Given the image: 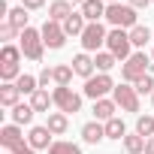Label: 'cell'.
I'll list each match as a JSON object with an SVG mask.
<instances>
[{"label": "cell", "instance_id": "5bb4252c", "mask_svg": "<svg viewBox=\"0 0 154 154\" xmlns=\"http://www.w3.org/2000/svg\"><path fill=\"white\" fill-rule=\"evenodd\" d=\"M18 97H21V91H18L15 82H3V85H0V106L15 109L18 106Z\"/></svg>", "mask_w": 154, "mask_h": 154}, {"label": "cell", "instance_id": "1f68e13d", "mask_svg": "<svg viewBox=\"0 0 154 154\" xmlns=\"http://www.w3.org/2000/svg\"><path fill=\"white\" fill-rule=\"evenodd\" d=\"M18 75H21L18 63H0V79L3 82H18Z\"/></svg>", "mask_w": 154, "mask_h": 154}, {"label": "cell", "instance_id": "7c38bea8", "mask_svg": "<svg viewBox=\"0 0 154 154\" xmlns=\"http://www.w3.org/2000/svg\"><path fill=\"white\" fill-rule=\"evenodd\" d=\"M94 69H97V63H94V57H91L88 51H82V54H75V57H72V72H75V75H82L85 82L94 75Z\"/></svg>", "mask_w": 154, "mask_h": 154}, {"label": "cell", "instance_id": "2e32d148", "mask_svg": "<svg viewBox=\"0 0 154 154\" xmlns=\"http://www.w3.org/2000/svg\"><path fill=\"white\" fill-rule=\"evenodd\" d=\"M115 109H118V103L109 100V97L94 100V115H97V121H112V118H115Z\"/></svg>", "mask_w": 154, "mask_h": 154}, {"label": "cell", "instance_id": "e575fe53", "mask_svg": "<svg viewBox=\"0 0 154 154\" xmlns=\"http://www.w3.org/2000/svg\"><path fill=\"white\" fill-rule=\"evenodd\" d=\"M15 33H18V30H15V27H12V24H6V21H3V27H0V39H3V42H6V45H9V39H12V36H15Z\"/></svg>", "mask_w": 154, "mask_h": 154}, {"label": "cell", "instance_id": "d6986e66", "mask_svg": "<svg viewBox=\"0 0 154 154\" xmlns=\"http://www.w3.org/2000/svg\"><path fill=\"white\" fill-rule=\"evenodd\" d=\"M27 18H30V15H27V9H24V6H15V9H9L6 24H12V27L21 33V30H27Z\"/></svg>", "mask_w": 154, "mask_h": 154}, {"label": "cell", "instance_id": "e0dca14e", "mask_svg": "<svg viewBox=\"0 0 154 154\" xmlns=\"http://www.w3.org/2000/svg\"><path fill=\"white\" fill-rule=\"evenodd\" d=\"M85 27H88V21H85L82 12H72V15L63 21V33H66V36H82Z\"/></svg>", "mask_w": 154, "mask_h": 154}, {"label": "cell", "instance_id": "ba28073f", "mask_svg": "<svg viewBox=\"0 0 154 154\" xmlns=\"http://www.w3.org/2000/svg\"><path fill=\"white\" fill-rule=\"evenodd\" d=\"M112 100H115L124 112H139V94H136V88H130V85H115Z\"/></svg>", "mask_w": 154, "mask_h": 154}, {"label": "cell", "instance_id": "3957f363", "mask_svg": "<svg viewBox=\"0 0 154 154\" xmlns=\"http://www.w3.org/2000/svg\"><path fill=\"white\" fill-rule=\"evenodd\" d=\"M18 45H21V54L24 57H30V60H42V48H45V42H42V30H33V27H27V30H21L18 33Z\"/></svg>", "mask_w": 154, "mask_h": 154}, {"label": "cell", "instance_id": "8d00e7d4", "mask_svg": "<svg viewBox=\"0 0 154 154\" xmlns=\"http://www.w3.org/2000/svg\"><path fill=\"white\" fill-rule=\"evenodd\" d=\"M12 154H36V148H30V145H27V142H24V145H21V148H15V151H12Z\"/></svg>", "mask_w": 154, "mask_h": 154}, {"label": "cell", "instance_id": "4dcf8cb0", "mask_svg": "<svg viewBox=\"0 0 154 154\" xmlns=\"http://www.w3.org/2000/svg\"><path fill=\"white\" fill-rule=\"evenodd\" d=\"M21 60V45H3V51H0V63H18Z\"/></svg>", "mask_w": 154, "mask_h": 154}, {"label": "cell", "instance_id": "f1b7e54d", "mask_svg": "<svg viewBox=\"0 0 154 154\" xmlns=\"http://www.w3.org/2000/svg\"><path fill=\"white\" fill-rule=\"evenodd\" d=\"M48 154H82V148L75 145V142H66V139H57L51 148H48Z\"/></svg>", "mask_w": 154, "mask_h": 154}, {"label": "cell", "instance_id": "8fae6325", "mask_svg": "<svg viewBox=\"0 0 154 154\" xmlns=\"http://www.w3.org/2000/svg\"><path fill=\"white\" fill-rule=\"evenodd\" d=\"M51 136H54V133H51L48 127H30V136H27V145H30V148H36V151H42V148L48 151V148L54 145V142H51Z\"/></svg>", "mask_w": 154, "mask_h": 154}, {"label": "cell", "instance_id": "4316f807", "mask_svg": "<svg viewBox=\"0 0 154 154\" xmlns=\"http://www.w3.org/2000/svg\"><path fill=\"white\" fill-rule=\"evenodd\" d=\"M94 63H97L100 72H109V69L118 63V57H115L112 51H97V54H94Z\"/></svg>", "mask_w": 154, "mask_h": 154}, {"label": "cell", "instance_id": "44dd1931", "mask_svg": "<svg viewBox=\"0 0 154 154\" xmlns=\"http://www.w3.org/2000/svg\"><path fill=\"white\" fill-rule=\"evenodd\" d=\"M33 106L30 103H18L15 109H12V124H18V127H24V124H30L33 121Z\"/></svg>", "mask_w": 154, "mask_h": 154}, {"label": "cell", "instance_id": "d4e9b609", "mask_svg": "<svg viewBox=\"0 0 154 154\" xmlns=\"http://www.w3.org/2000/svg\"><path fill=\"white\" fill-rule=\"evenodd\" d=\"M15 85H18V91H21V94H30V97L39 91V79H33V75H27V72H21V75H18V82H15Z\"/></svg>", "mask_w": 154, "mask_h": 154}, {"label": "cell", "instance_id": "74e56055", "mask_svg": "<svg viewBox=\"0 0 154 154\" xmlns=\"http://www.w3.org/2000/svg\"><path fill=\"white\" fill-rule=\"evenodd\" d=\"M127 3H130L133 9H142V6H148V3H151V0H127Z\"/></svg>", "mask_w": 154, "mask_h": 154}, {"label": "cell", "instance_id": "277c9868", "mask_svg": "<svg viewBox=\"0 0 154 154\" xmlns=\"http://www.w3.org/2000/svg\"><path fill=\"white\" fill-rule=\"evenodd\" d=\"M130 48H133L130 30H121V27L109 30V36H106V51H112L118 60H127V57H130Z\"/></svg>", "mask_w": 154, "mask_h": 154}, {"label": "cell", "instance_id": "ab89813d", "mask_svg": "<svg viewBox=\"0 0 154 154\" xmlns=\"http://www.w3.org/2000/svg\"><path fill=\"white\" fill-rule=\"evenodd\" d=\"M69 3H85V0H69Z\"/></svg>", "mask_w": 154, "mask_h": 154}, {"label": "cell", "instance_id": "52a82bcc", "mask_svg": "<svg viewBox=\"0 0 154 154\" xmlns=\"http://www.w3.org/2000/svg\"><path fill=\"white\" fill-rule=\"evenodd\" d=\"M106 36H109V30H106L100 21H88V27H85V33H82L85 51H97L100 45H106Z\"/></svg>", "mask_w": 154, "mask_h": 154}, {"label": "cell", "instance_id": "d590c367", "mask_svg": "<svg viewBox=\"0 0 154 154\" xmlns=\"http://www.w3.org/2000/svg\"><path fill=\"white\" fill-rule=\"evenodd\" d=\"M21 6H24V9H42L45 0H21Z\"/></svg>", "mask_w": 154, "mask_h": 154}, {"label": "cell", "instance_id": "836d02e7", "mask_svg": "<svg viewBox=\"0 0 154 154\" xmlns=\"http://www.w3.org/2000/svg\"><path fill=\"white\" fill-rule=\"evenodd\" d=\"M36 79H39V88H48V82H54V66H42Z\"/></svg>", "mask_w": 154, "mask_h": 154}, {"label": "cell", "instance_id": "30bf717a", "mask_svg": "<svg viewBox=\"0 0 154 154\" xmlns=\"http://www.w3.org/2000/svg\"><path fill=\"white\" fill-rule=\"evenodd\" d=\"M0 145H3L6 151H15L24 145V136H21V127L18 124H6V127H0Z\"/></svg>", "mask_w": 154, "mask_h": 154}, {"label": "cell", "instance_id": "7a4b0ae2", "mask_svg": "<svg viewBox=\"0 0 154 154\" xmlns=\"http://www.w3.org/2000/svg\"><path fill=\"white\" fill-rule=\"evenodd\" d=\"M106 21L115 24V27H121V30H124V27L133 30V27L139 24V21H136V9H133L130 3H109V6H106Z\"/></svg>", "mask_w": 154, "mask_h": 154}, {"label": "cell", "instance_id": "f35d334b", "mask_svg": "<svg viewBox=\"0 0 154 154\" xmlns=\"http://www.w3.org/2000/svg\"><path fill=\"white\" fill-rule=\"evenodd\" d=\"M145 154H154V136H151V139H145Z\"/></svg>", "mask_w": 154, "mask_h": 154}, {"label": "cell", "instance_id": "7bdbcfd3", "mask_svg": "<svg viewBox=\"0 0 154 154\" xmlns=\"http://www.w3.org/2000/svg\"><path fill=\"white\" fill-rule=\"evenodd\" d=\"M151 3H154V0H151Z\"/></svg>", "mask_w": 154, "mask_h": 154}, {"label": "cell", "instance_id": "603a6c76", "mask_svg": "<svg viewBox=\"0 0 154 154\" xmlns=\"http://www.w3.org/2000/svg\"><path fill=\"white\" fill-rule=\"evenodd\" d=\"M124 136H127V127H124L121 118L106 121V139H118V142H124Z\"/></svg>", "mask_w": 154, "mask_h": 154}, {"label": "cell", "instance_id": "83f0119b", "mask_svg": "<svg viewBox=\"0 0 154 154\" xmlns=\"http://www.w3.org/2000/svg\"><path fill=\"white\" fill-rule=\"evenodd\" d=\"M136 133H139L142 139H151V136H154V118H151V115H139V118H136Z\"/></svg>", "mask_w": 154, "mask_h": 154}, {"label": "cell", "instance_id": "d6a6232c", "mask_svg": "<svg viewBox=\"0 0 154 154\" xmlns=\"http://www.w3.org/2000/svg\"><path fill=\"white\" fill-rule=\"evenodd\" d=\"M133 88H136V94H154V79H151V72L142 75V79H139Z\"/></svg>", "mask_w": 154, "mask_h": 154}, {"label": "cell", "instance_id": "5b68a950", "mask_svg": "<svg viewBox=\"0 0 154 154\" xmlns=\"http://www.w3.org/2000/svg\"><path fill=\"white\" fill-rule=\"evenodd\" d=\"M51 97H54L57 112H63V115H75V112L82 109V97L75 94L72 88H54V91H51Z\"/></svg>", "mask_w": 154, "mask_h": 154}, {"label": "cell", "instance_id": "9c48e42d", "mask_svg": "<svg viewBox=\"0 0 154 154\" xmlns=\"http://www.w3.org/2000/svg\"><path fill=\"white\" fill-rule=\"evenodd\" d=\"M42 42H45L48 48H63V42H66L63 24H60V21H51V18H45V24H42Z\"/></svg>", "mask_w": 154, "mask_h": 154}, {"label": "cell", "instance_id": "484cf974", "mask_svg": "<svg viewBox=\"0 0 154 154\" xmlns=\"http://www.w3.org/2000/svg\"><path fill=\"white\" fill-rule=\"evenodd\" d=\"M148 39H151V30H148L145 24H136V27L130 30V42H133V45L145 48V45H148Z\"/></svg>", "mask_w": 154, "mask_h": 154}, {"label": "cell", "instance_id": "8992f818", "mask_svg": "<svg viewBox=\"0 0 154 154\" xmlns=\"http://www.w3.org/2000/svg\"><path fill=\"white\" fill-rule=\"evenodd\" d=\"M109 91H115V82L109 72H100V75H91V79L85 82V97L91 100H103Z\"/></svg>", "mask_w": 154, "mask_h": 154}, {"label": "cell", "instance_id": "6da1fadb", "mask_svg": "<svg viewBox=\"0 0 154 154\" xmlns=\"http://www.w3.org/2000/svg\"><path fill=\"white\" fill-rule=\"evenodd\" d=\"M148 66H151V60H148V54L145 51H136V54H130L124 63H121V79L130 85H136L139 79H142V75H148Z\"/></svg>", "mask_w": 154, "mask_h": 154}, {"label": "cell", "instance_id": "cb8c5ba5", "mask_svg": "<svg viewBox=\"0 0 154 154\" xmlns=\"http://www.w3.org/2000/svg\"><path fill=\"white\" fill-rule=\"evenodd\" d=\"M124 148H127V154H145V139L139 133H127L124 136Z\"/></svg>", "mask_w": 154, "mask_h": 154}, {"label": "cell", "instance_id": "ac0fdd59", "mask_svg": "<svg viewBox=\"0 0 154 154\" xmlns=\"http://www.w3.org/2000/svg\"><path fill=\"white\" fill-rule=\"evenodd\" d=\"M69 15H72V3H69V0H54V3L48 6V18L51 21H60L63 24Z\"/></svg>", "mask_w": 154, "mask_h": 154}, {"label": "cell", "instance_id": "f546056e", "mask_svg": "<svg viewBox=\"0 0 154 154\" xmlns=\"http://www.w3.org/2000/svg\"><path fill=\"white\" fill-rule=\"evenodd\" d=\"M69 79H72V66H66V63L54 66V85L57 88H69Z\"/></svg>", "mask_w": 154, "mask_h": 154}, {"label": "cell", "instance_id": "4fadbf2b", "mask_svg": "<svg viewBox=\"0 0 154 154\" xmlns=\"http://www.w3.org/2000/svg\"><path fill=\"white\" fill-rule=\"evenodd\" d=\"M82 139H85L88 145L103 142V139H106V124H100V121H88V124L82 127Z\"/></svg>", "mask_w": 154, "mask_h": 154}, {"label": "cell", "instance_id": "b9f144b4", "mask_svg": "<svg viewBox=\"0 0 154 154\" xmlns=\"http://www.w3.org/2000/svg\"><path fill=\"white\" fill-rule=\"evenodd\" d=\"M151 103H154V94H151Z\"/></svg>", "mask_w": 154, "mask_h": 154}, {"label": "cell", "instance_id": "60d3db41", "mask_svg": "<svg viewBox=\"0 0 154 154\" xmlns=\"http://www.w3.org/2000/svg\"><path fill=\"white\" fill-rule=\"evenodd\" d=\"M106 3H121V0H106Z\"/></svg>", "mask_w": 154, "mask_h": 154}, {"label": "cell", "instance_id": "9a60e30c", "mask_svg": "<svg viewBox=\"0 0 154 154\" xmlns=\"http://www.w3.org/2000/svg\"><path fill=\"white\" fill-rule=\"evenodd\" d=\"M82 15H85V21L106 18V0H85V3H82Z\"/></svg>", "mask_w": 154, "mask_h": 154}, {"label": "cell", "instance_id": "ffe728a7", "mask_svg": "<svg viewBox=\"0 0 154 154\" xmlns=\"http://www.w3.org/2000/svg\"><path fill=\"white\" fill-rule=\"evenodd\" d=\"M30 106H33V112H48V109L54 106V97H51L45 88H39V91L30 97Z\"/></svg>", "mask_w": 154, "mask_h": 154}, {"label": "cell", "instance_id": "7402d4cb", "mask_svg": "<svg viewBox=\"0 0 154 154\" xmlns=\"http://www.w3.org/2000/svg\"><path fill=\"white\" fill-rule=\"evenodd\" d=\"M45 127H48L54 136H60V133H66L69 121H66V115H63V112H48V121H45Z\"/></svg>", "mask_w": 154, "mask_h": 154}]
</instances>
